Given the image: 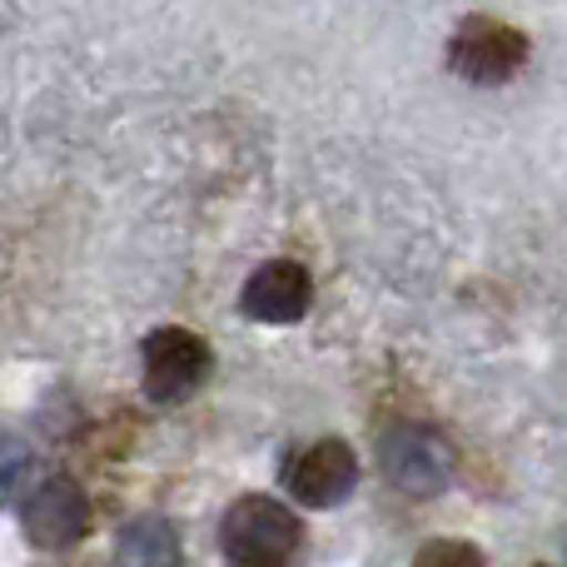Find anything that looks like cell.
I'll use <instances>...</instances> for the list:
<instances>
[{"instance_id": "obj_6", "label": "cell", "mask_w": 567, "mask_h": 567, "mask_svg": "<svg viewBox=\"0 0 567 567\" xmlns=\"http://www.w3.org/2000/svg\"><path fill=\"white\" fill-rule=\"evenodd\" d=\"M90 528V503L75 478H45L25 498V533L35 548H75Z\"/></svg>"}, {"instance_id": "obj_7", "label": "cell", "mask_w": 567, "mask_h": 567, "mask_svg": "<svg viewBox=\"0 0 567 567\" xmlns=\"http://www.w3.org/2000/svg\"><path fill=\"white\" fill-rule=\"evenodd\" d=\"M249 319L259 323H293L309 309V275L293 259H275V265H259L255 275L245 279V293H239Z\"/></svg>"}, {"instance_id": "obj_4", "label": "cell", "mask_w": 567, "mask_h": 567, "mask_svg": "<svg viewBox=\"0 0 567 567\" xmlns=\"http://www.w3.org/2000/svg\"><path fill=\"white\" fill-rule=\"evenodd\" d=\"M209 379V343L189 329H155L145 339V393L155 403H185Z\"/></svg>"}, {"instance_id": "obj_9", "label": "cell", "mask_w": 567, "mask_h": 567, "mask_svg": "<svg viewBox=\"0 0 567 567\" xmlns=\"http://www.w3.org/2000/svg\"><path fill=\"white\" fill-rule=\"evenodd\" d=\"M409 567H488V563H483V553L473 548V543L439 538V543H429V548H419V558Z\"/></svg>"}, {"instance_id": "obj_2", "label": "cell", "mask_w": 567, "mask_h": 567, "mask_svg": "<svg viewBox=\"0 0 567 567\" xmlns=\"http://www.w3.org/2000/svg\"><path fill=\"white\" fill-rule=\"evenodd\" d=\"M528 60V35L493 16H468L449 40V65L468 85H508Z\"/></svg>"}, {"instance_id": "obj_5", "label": "cell", "mask_w": 567, "mask_h": 567, "mask_svg": "<svg viewBox=\"0 0 567 567\" xmlns=\"http://www.w3.org/2000/svg\"><path fill=\"white\" fill-rule=\"evenodd\" d=\"M353 483H359V463H353L349 443L339 439L309 443L303 453H293L289 473H284V488L299 503H309V508H339L353 493Z\"/></svg>"}, {"instance_id": "obj_8", "label": "cell", "mask_w": 567, "mask_h": 567, "mask_svg": "<svg viewBox=\"0 0 567 567\" xmlns=\"http://www.w3.org/2000/svg\"><path fill=\"white\" fill-rule=\"evenodd\" d=\"M120 567H179V538L165 518H135L115 538Z\"/></svg>"}, {"instance_id": "obj_1", "label": "cell", "mask_w": 567, "mask_h": 567, "mask_svg": "<svg viewBox=\"0 0 567 567\" xmlns=\"http://www.w3.org/2000/svg\"><path fill=\"white\" fill-rule=\"evenodd\" d=\"M219 543H225V558L239 567H279L299 548V518L284 503L249 493L225 513Z\"/></svg>"}, {"instance_id": "obj_3", "label": "cell", "mask_w": 567, "mask_h": 567, "mask_svg": "<svg viewBox=\"0 0 567 567\" xmlns=\"http://www.w3.org/2000/svg\"><path fill=\"white\" fill-rule=\"evenodd\" d=\"M383 478L403 493V498H439L453 483V449L443 433L423 429V423H403V429L383 433Z\"/></svg>"}]
</instances>
